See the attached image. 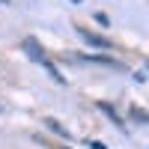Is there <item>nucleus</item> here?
Wrapping results in <instances>:
<instances>
[{"mask_svg": "<svg viewBox=\"0 0 149 149\" xmlns=\"http://www.w3.org/2000/svg\"><path fill=\"white\" fill-rule=\"evenodd\" d=\"M21 51H24V54H27V57L33 60V63H36V66H42V63H45V51H42V48H39V42H36V39H33V36H27V39H24V42H21Z\"/></svg>", "mask_w": 149, "mask_h": 149, "instance_id": "3", "label": "nucleus"}, {"mask_svg": "<svg viewBox=\"0 0 149 149\" xmlns=\"http://www.w3.org/2000/svg\"><path fill=\"white\" fill-rule=\"evenodd\" d=\"M86 146H90V149H107L104 143H98V140H86Z\"/></svg>", "mask_w": 149, "mask_h": 149, "instance_id": "9", "label": "nucleus"}, {"mask_svg": "<svg viewBox=\"0 0 149 149\" xmlns=\"http://www.w3.org/2000/svg\"><path fill=\"white\" fill-rule=\"evenodd\" d=\"M131 119H137V122H149V113H146V110H137V107H134V110H131Z\"/></svg>", "mask_w": 149, "mask_h": 149, "instance_id": "8", "label": "nucleus"}, {"mask_svg": "<svg viewBox=\"0 0 149 149\" xmlns=\"http://www.w3.org/2000/svg\"><path fill=\"white\" fill-rule=\"evenodd\" d=\"M146 69H149V60H146Z\"/></svg>", "mask_w": 149, "mask_h": 149, "instance_id": "11", "label": "nucleus"}, {"mask_svg": "<svg viewBox=\"0 0 149 149\" xmlns=\"http://www.w3.org/2000/svg\"><path fill=\"white\" fill-rule=\"evenodd\" d=\"M98 110H102V113H104L110 122H113V125H116L122 134H125V122H122V116H119L116 110H113V104H107V102H98Z\"/></svg>", "mask_w": 149, "mask_h": 149, "instance_id": "4", "label": "nucleus"}, {"mask_svg": "<svg viewBox=\"0 0 149 149\" xmlns=\"http://www.w3.org/2000/svg\"><path fill=\"white\" fill-rule=\"evenodd\" d=\"M78 36L90 45V48H98V51H107V48H113V42H107L104 36H95L93 30H86V27H78Z\"/></svg>", "mask_w": 149, "mask_h": 149, "instance_id": "2", "label": "nucleus"}, {"mask_svg": "<svg viewBox=\"0 0 149 149\" xmlns=\"http://www.w3.org/2000/svg\"><path fill=\"white\" fill-rule=\"evenodd\" d=\"M0 3H3V6H6V3H9V0H0Z\"/></svg>", "mask_w": 149, "mask_h": 149, "instance_id": "10", "label": "nucleus"}, {"mask_svg": "<svg viewBox=\"0 0 149 149\" xmlns=\"http://www.w3.org/2000/svg\"><path fill=\"white\" fill-rule=\"evenodd\" d=\"M45 125H48V128H51V131H57V134H60V137H72V134H69V131H66L63 125H60V122H57V119H45Z\"/></svg>", "mask_w": 149, "mask_h": 149, "instance_id": "6", "label": "nucleus"}, {"mask_svg": "<svg viewBox=\"0 0 149 149\" xmlns=\"http://www.w3.org/2000/svg\"><path fill=\"white\" fill-rule=\"evenodd\" d=\"M72 57L81 60V63H93V66H104V69H119V72H125V66H122L119 60L104 57V54H72Z\"/></svg>", "mask_w": 149, "mask_h": 149, "instance_id": "1", "label": "nucleus"}, {"mask_svg": "<svg viewBox=\"0 0 149 149\" xmlns=\"http://www.w3.org/2000/svg\"><path fill=\"white\" fill-rule=\"evenodd\" d=\"M93 18H95V24H98V27H110V18L104 15V12H95Z\"/></svg>", "mask_w": 149, "mask_h": 149, "instance_id": "7", "label": "nucleus"}, {"mask_svg": "<svg viewBox=\"0 0 149 149\" xmlns=\"http://www.w3.org/2000/svg\"><path fill=\"white\" fill-rule=\"evenodd\" d=\"M42 69H45L48 74H51V78H54L57 84H66V78H63V74L57 72V66H54V63H51V60H48V57H45V63H42Z\"/></svg>", "mask_w": 149, "mask_h": 149, "instance_id": "5", "label": "nucleus"}]
</instances>
